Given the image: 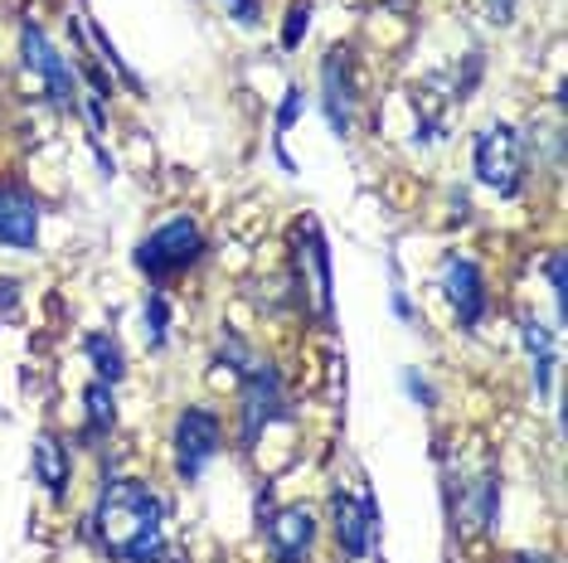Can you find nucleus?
Segmentation results:
<instances>
[{"instance_id": "obj_1", "label": "nucleus", "mask_w": 568, "mask_h": 563, "mask_svg": "<svg viewBox=\"0 0 568 563\" xmlns=\"http://www.w3.org/2000/svg\"><path fill=\"white\" fill-rule=\"evenodd\" d=\"M165 530V505L146 481H112L102 485L98 510H93V534L112 559H151L165 554L161 544Z\"/></svg>"}, {"instance_id": "obj_2", "label": "nucleus", "mask_w": 568, "mask_h": 563, "mask_svg": "<svg viewBox=\"0 0 568 563\" xmlns=\"http://www.w3.org/2000/svg\"><path fill=\"white\" fill-rule=\"evenodd\" d=\"M204 253V238H200V224L185 219V214H175V219H165L156 234L141 238L136 248V267L146 273L151 282H165L171 273H185L190 263H195Z\"/></svg>"}, {"instance_id": "obj_3", "label": "nucleus", "mask_w": 568, "mask_h": 563, "mask_svg": "<svg viewBox=\"0 0 568 563\" xmlns=\"http://www.w3.org/2000/svg\"><path fill=\"white\" fill-rule=\"evenodd\" d=\"M476 181L486 190H496V195H515L520 190V175H525V161H520V136H515V126L506 122H490L476 132Z\"/></svg>"}, {"instance_id": "obj_4", "label": "nucleus", "mask_w": 568, "mask_h": 563, "mask_svg": "<svg viewBox=\"0 0 568 563\" xmlns=\"http://www.w3.org/2000/svg\"><path fill=\"white\" fill-rule=\"evenodd\" d=\"M224 442V422L210 408H185L175 418V471L185 481H200V471L210 467V457Z\"/></svg>"}, {"instance_id": "obj_5", "label": "nucleus", "mask_w": 568, "mask_h": 563, "mask_svg": "<svg viewBox=\"0 0 568 563\" xmlns=\"http://www.w3.org/2000/svg\"><path fill=\"white\" fill-rule=\"evenodd\" d=\"M243 442H257V432L282 413V379L273 365H248L243 369Z\"/></svg>"}, {"instance_id": "obj_6", "label": "nucleus", "mask_w": 568, "mask_h": 563, "mask_svg": "<svg viewBox=\"0 0 568 563\" xmlns=\"http://www.w3.org/2000/svg\"><path fill=\"white\" fill-rule=\"evenodd\" d=\"M20 54H24V63H30L34 73L44 79V88H49V98L59 102V108H73V98H79V83H73V69L63 63V54L54 44L44 40L34 24H24L20 30Z\"/></svg>"}, {"instance_id": "obj_7", "label": "nucleus", "mask_w": 568, "mask_h": 563, "mask_svg": "<svg viewBox=\"0 0 568 563\" xmlns=\"http://www.w3.org/2000/svg\"><path fill=\"white\" fill-rule=\"evenodd\" d=\"M374 524H379V515H374L369 495H359V501H351V495H341V491L331 495V530H335V544H341L345 559H365L369 554Z\"/></svg>"}, {"instance_id": "obj_8", "label": "nucleus", "mask_w": 568, "mask_h": 563, "mask_svg": "<svg viewBox=\"0 0 568 563\" xmlns=\"http://www.w3.org/2000/svg\"><path fill=\"white\" fill-rule=\"evenodd\" d=\"M443 291L457 311L462 326H481L486 316V282H481V267L471 258H447L443 263Z\"/></svg>"}, {"instance_id": "obj_9", "label": "nucleus", "mask_w": 568, "mask_h": 563, "mask_svg": "<svg viewBox=\"0 0 568 563\" xmlns=\"http://www.w3.org/2000/svg\"><path fill=\"white\" fill-rule=\"evenodd\" d=\"M267 540L282 563H306L316 549V515L306 505H287L277 515H267Z\"/></svg>"}, {"instance_id": "obj_10", "label": "nucleus", "mask_w": 568, "mask_h": 563, "mask_svg": "<svg viewBox=\"0 0 568 563\" xmlns=\"http://www.w3.org/2000/svg\"><path fill=\"white\" fill-rule=\"evenodd\" d=\"M40 238V199L24 185H0V243L6 248H34Z\"/></svg>"}, {"instance_id": "obj_11", "label": "nucleus", "mask_w": 568, "mask_h": 563, "mask_svg": "<svg viewBox=\"0 0 568 563\" xmlns=\"http://www.w3.org/2000/svg\"><path fill=\"white\" fill-rule=\"evenodd\" d=\"M321 79H326V117H331V132L345 136L351 132V117H355V88H351V69H345V49L321 63Z\"/></svg>"}, {"instance_id": "obj_12", "label": "nucleus", "mask_w": 568, "mask_h": 563, "mask_svg": "<svg viewBox=\"0 0 568 563\" xmlns=\"http://www.w3.org/2000/svg\"><path fill=\"white\" fill-rule=\"evenodd\" d=\"M34 471H40V481L49 485V495L69 491L73 467H69V452H63V442L54 432H40V438H34Z\"/></svg>"}, {"instance_id": "obj_13", "label": "nucleus", "mask_w": 568, "mask_h": 563, "mask_svg": "<svg viewBox=\"0 0 568 563\" xmlns=\"http://www.w3.org/2000/svg\"><path fill=\"white\" fill-rule=\"evenodd\" d=\"M520 336H525L529 365H535V383H539V393H549V369H554V345H549V330L539 326L535 316H525V321H520Z\"/></svg>"}, {"instance_id": "obj_14", "label": "nucleus", "mask_w": 568, "mask_h": 563, "mask_svg": "<svg viewBox=\"0 0 568 563\" xmlns=\"http://www.w3.org/2000/svg\"><path fill=\"white\" fill-rule=\"evenodd\" d=\"M88 360H93L102 383H118L126 375V360H122V350L112 336H88Z\"/></svg>"}, {"instance_id": "obj_15", "label": "nucleus", "mask_w": 568, "mask_h": 563, "mask_svg": "<svg viewBox=\"0 0 568 563\" xmlns=\"http://www.w3.org/2000/svg\"><path fill=\"white\" fill-rule=\"evenodd\" d=\"M88 403V428L93 432H108L112 422H118V403H112V383H93V389L83 393Z\"/></svg>"}, {"instance_id": "obj_16", "label": "nucleus", "mask_w": 568, "mask_h": 563, "mask_svg": "<svg viewBox=\"0 0 568 563\" xmlns=\"http://www.w3.org/2000/svg\"><path fill=\"white\" fill-rule=\"evenodd\" d=\"M306 24H312V0H292V6H287V24H282V49L302 44Z\"/></svg>"}, {"instance_id": "obj_17", "label": "nucleus", "mask_w": 568, "mask_h": 563, "mask_svg": "<svg viewBox=\"0 0 568 563\" xmlns=\"http://www.w3.org/2000/svg\"><path fill=\"white\" fill-rule=\"evenodd\" d=\"M165 321H171V306H165L161 291H151V301H146V345H165Z\"/></svg>"}, {"instance_id": "obj_18", "label": "nucleus", "mask_w": 568, "mask_h": 563, "mask_svg": "<svg viewBox=\"0 0 568 563\" xmlns=\"http://www.w3.org/2000/svg\"><path fill=\"white\" fill-rule=\"evenodd\" d=\"M296 112H302V88H287V98H282V112H277V132H287L296 122Z\"/></svg>"}, {"instance_id": "obj_19", "label": "nucleus", "mask_w": 568, "mask_h": 563, "mask_svg": "<svg viewBox=\"0 0 568 563\" xmlns=\"http://www.w3.org/2000/svg\"><path fill=\"white\" fill-rule=\"evenodd\" d=\"M404 383H408V393H413V399H418V403H433V389H428V379H418V375H413V369H408V375H404Z\"/></svg>"}, {"instance_id": "obj_20", "label": "nucleus", "mask_w": 568, "mask_h": 563, "mask_svg": "<svg viewBox=\"0 0 568 563\" xmlns=\"http://www.w3.org/2000/svg\"><path fill=\"white\" fill-rule=\"evenodd\" d=\"M549 282H554V297H559V311H564V258L559 253L549 258Z\"/></svg>"}, {"instance_id": "obj_21", "label": "nucleus", "mask_w": 568, "mask_h": 563, "mask_svg": "<svg viewBox=\"0 0 568 563\" xmlns=\"http://www.w3.org/2000/svg\"><path fill=\"white\" fill-rule=\"evenodd\" d=\"M486 16L496 20V24H506L515 16V0H486Z\"/></svg>"}, {"instance_id": "obj_22", "label": "nucleus", "mask_w": 568, "mask_h": 563, "mask_svg": "<svg viewBox=\"0 0 568 563\" xmlns=\"http://www.w3.org/2000/svg\"><path fill=\"white\" fill-rule=\"evenodd\" d=\"M229 6H234L239 24H257V6H253V0H229Z\"/></svg>"}, {"instance_id": "obj_23", "label": "nucleus", "mask_w": 568, "mask_h": 563, "mask_svg": "<svg viewBox=\"0 0 568 563\" xmlns=\"http://www.w3.org/2000/svg\"><path fill=\"white\" fill-rule=\"evenodd\" d=\"M20 297V287H16V277H0V311H10Z\"/></svg>"}, {"instance_id": "obj_24", "label": "nucleus", "mask_w": 568, "mask_h": 563, "mask_svg": "<svg viewBox=\"0 0 568 563\" xmlns=\"http://www.w3.org/2000/svg\"><path fill=\"white\" fill-rule=\"evenodd\" d=\"M136 563H180L175 554H151V559H136Z\"/></svg>"}, {"instance_id": "obj_25", "label": "nucleus", "mask_w": 568, "mask_h": 563, "mask_svg": "<svg viewBox=\"0 0 568 563\" xmlns=\"http://www.w3.org/2000/svg\"><path fill=\"white\" fill-rule=\"evenodd\" d=\"M515 563H549L545 554H515Z\"/></svg>"}]
</instances>
